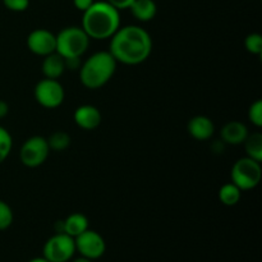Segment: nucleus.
Segmentation results:
<instances>
[{"mask_svg": "<svg viewBox=\"0 0 262 262\" xmlns=\"http://www.w3.org/2000/svg\"><path fill=\"white\" fill-rule=\"evenodd\" d=\"M152 51V38L145 28L130 25L118 28L110 37L109 53L117 63L138 66L147 60Z\"/></svg>", "mask_w": 262, "mask_h": 262, "instance_id": "f257e3e1", "label": "nucleus"}, {"mask_svg": "<svg viewBox=\"0 0 262 262\" xmlns=\"http://www.w3.org/2000/svg\"><path fill=\"white\" fill-rule=\"evenodd\" d=\"M82 30L90 38L106 40L120 27V13L117 8L104 0L95 2L82 15Z\"/></svg>", "mask_w": 262, "mask_h": 262, "instance_id": "f03ea898", "label": "nucleus"}, {"mask_svg": "<svg viewBox=\"0 0 262 262\" xmlns=\"http://www.w3.org/2000/svg\"><path fill=\"white\" fill-rule=\"evenodd\" d=\"M117 60L109 51L95 53L79 67L81 83L89 90L101 89L114 76Z\"/></svg>", "mask_w": 262, "mask_h": 262, "instance_id": "7ed1b4c3", "label": "nucleus"}, {"mask_svg": "<svg viewBox=\"0 0 262 262\" xmlns=\"http://www.w3.org/2000/svg\"><path fill=\"white\" fill-rule=\"evenodd\" d=\"M55 37V51L64 59H81L89 49L91 40L82 27L77 26L63 28Z\"/></svg>", "mask_w": 262, "mask_h": 262, "instance_id": "20e7f679", "label": "nucleus"}, {"mask_svg": "<svg viewBox=\"0 0 262 262\" xmlns=\"http://www.w3.org/2000/svg\"><path fill=\"white\" fill-rule=\"evenodd\" d=\"M261 163L248 156L238 159L230 171L232 183H234L242 192L256 188L261 182Z\"/></svg>", "mask_w": 262, "mask_h": 262, "instance_id": "39448f33", "label": "nucleus"}, {"mask_svg": "<svg viewBox=\"0 0 262 262\" xmlns=\"http://www.w3.org/2000/svg\"><path fill=\"white\" fill-rule=\"evenodd\" d=\"M76 252L74 238L66 233H56L43 245L42 256L50 262H68Z\"/></svg>", "mask_w": 262, "mask_h": 262, "instance_id": "423d86ee", "label": "nucleus"}, {"mask_svg": "<svg viewBox=\"0 0 262 262\" xmlns=\"http://www.w3.org/2000/svg\"><path fill=\"white\" fill-rule=\"evenodd\" d=\"M33 96L37 104L45 109H55L63 104L66 91L58 79L43 78L35 86Z\"/></svg>", "mask_w": 262, "mask_h": 262, "instance_id": "0eeeda50", "label": "nucleus"}, {"mask_svg": "<svg viewBox=\"0 0 262 262\" xmlns=\"http://www.w3.org/2000/svg\"><path fill=\"white\" fill-rule=\"evenodd\" d=\"M50 148L48 141L42 136H33L23 142L19 150V159L27 168H37L49 158Z\"/></svg>", "mask_w": 262, "mask_h": 262, "instance_id": "6e6552de", "label": "nucleus"}, {"mask_svg": "<svg viewBox=\"0 0 262 262\" xmlns=\"http://www.w3.org/2000/svg\"><path fill=\"white\" fill-rule=\"evenodd\" d=\"M74 243H76V251H78L79 255L90 260L100 258L106 250V243L101 234L91 230L90 228L74 238Z\"/></svg>", "mask_w": 262, "mask_h": 262, "instance_id": "1a4fd4ad", "label": "nucleus"}, {"mask_svg": "<svg viewBox=\"0 0 262 262\" xmlns=\"http://www.w3.org/2000/svg\"><path fill=\"white\" fill-rule=\"evenodd\" d=\"M27 48L31 53L38 56H46L55 53L56 37L45 28H36L27 37Z\"/></svg>", "mask_w": 262, "mask_h": 262, "instance_id": "9d476101", "label": "nucleus"}, {"mask_svg": "<svg viewBox=\"0 0 262 262\" xmlns=\"http://www.w3.org/2000/svg\"><path fill=\"white\" fill-rule=\"evenodd\" d=\"M73 120L84 130H94L101 124V113L94 105H81L74 110Z\"/></svg>", "mask_w": 262, "mask_h": 262, "instance_id": "9b49d317", "label": "nucleus"}, {"mask_svg": "<svg viewBox=\"0 0 262 262\" xmlns=\"http://www.w3.org/2000/svg\"><path fill=\"white\" fill-rule=\"evenodd\" d=\"M187 130L189 136L196 141H207L212 137L215 132V124L209 117L196 115L191 118L187 124Z\"/></svg>", "mask_w": 262, "mask_h": 262, "instance_id": "f8f14e48", "label": "nucleus"}, {"mask_svg": "<svg viewBox=\"0 0 262 262\" xmlns=\"http://www.w3.org/2000/svg\"><path fill=\"white\" fill-rule=\"evenodd\" d=\"M248 135L250 133H248V129L245 123L238 122V120H232V122H228L223 127L222 141L225 145H243Z\"/></svg>", "mask_w": 262, "mask_h": 262, "instance_id": "ddd939ff", "label": "nucleus"}, {"mask_svg": "<svg viewBox=\"0 0 262 262\" xmlns=\"http://www.w3.org/2000/svg\"><path fill=\"white\" fill-rule=\"evenodd\" d=\"M41 69H42V74L45 78L58 79L66 72V60L55 51V53L43 56Z\"/></svg>", "mask_w": 262, "mask_h": 262, "instance_id": "4468645a", "label": "nucleus"}, {"mask_svg": "<svg viewBox=\"0 0 262 262\" xmlns=\"http://www.w3.org/2000/svg\"><path fill=\"white\" fill-rule=\"evenodd\" d=\"M61 224H63V233L71 235L72 238L78 237L84 230L89 229V219L81 212H73L68 215L66 219L61 220Z\"/></svg>", "mask_w": 262, "mask_h": 262, "instance_id": "2eb2a0df", "label": "nucleus"}, {"mask_svg": "<svg viewBox=\"0 0 262 262\" xmlns=\"http://www.w3.org/2000/svg\"><path fill=\"white\" fill-rule=\"evenodd\" d=\"M128 9L140 22H150L158 13V7L154 0H135Z\"/></svg>", "mask_w": 262, "mask_h": 262, "instance_id": "dca6fc26", "label": "nucleus"}, {"mask_svg": "<svg viewBox=\"0 0 262 262\" xmlns=\"http://www.w3.org/2000/svg\"><path fill=\"white\" fill-rule=\"evenodd\" d=\"M245 145L246 154L248 158L261 163L262 161V135L260 132H255L252 135H248L246 141L243 142Z\"/></svg>", "mask_w": 262, "mask_h": 262, "instance_id": "f3484780", "label": "nucleus"}, {"mask_svg": "<svg viewBox=\"0 0 262 262\" xmlns=\"http://www.w3.org/2000/svg\"><path fill=\"white\" fill-rule=\"evenodd\" d=\"M241 197H242V191L232 182L220 187L219 201L225 206H235L241 201Z\"/></svg>", "mask_w": 262, "mask_h": 262, "instance_id": "a211bd4d", "label": "nucleus"}, {"mask_svg": "<svg viewBox=\"0 0 262 262\" xmlns=\"http://www.w3.org/2000/svg\"><path fill=\"white\" fill-rule=\"evenodd\" d=\"M48 141V145L50 151H66L67 148L71 146V136L67 132H63V130H56V132L51 133L49 136V138H46Z\"/></svg>", "mask_w": 262, "mask_h": 262, "instance_id": "6ab92c4d", "label": "nucleus"}, {"mask_svg": "<svg viewBox=\"0 0 262 262\" xmlns=\"http://www.w3.org/2000/svg\"><path fill=\"white\" fill-rule=\"evenodd\" d=\"M13 147V138L9 130L0 125V164L4 163L10 155Z\"/></svg>", "mask_w": 262, "mask_h": 262, "instance_id": "aec40b11", "label": "nucleus"}, {"mask_svg": "<svg viewBox=\"0 0 262 262\" xmlns=\"http://www.w3.org/2000/svg\"><path fill=\"white\" fill-rule=\"evenodd\" d=\"M245 48L252 55H261L262 54V36L260 33H250L245 40Z\"/></svg>", "mask_w": 262, "mask_h": 262, "instance_id": "412c9836", "label": "nucleus"}, {"mask_svg": "<svg viewBox=\"0 0 262 262\" xmlns=\"http://www.w3.org/2000/svg\"><path fill=\"white\" fill-rule=\"evenodd\" d=\"M14 215L12 209L5 201L0 200V230H5L12 225Z\"/></svg>", "mask_w": 262, "mask_h": 262, "instance_id": "4be33fe9", "label": "nucleus"}, {"mask_svg": "<svg viewBox=\"0 0 262 262\" xmlns=\"http://www.w3.org/2000/svg\"><path fill=\"white\" fill-rule=\"evenodd\" d=\"M248 120L252 123L255 127L261 128L262 127V101L261 100H256L252 102L248 109Z\"/></svg>", "mask_w": 262, "mask_h": 262, "instance_id": "5701e85b", "label": "nucleus"}, {"mask_svg": "<svg viewBox=\"0 0 262 262\" xmlns=\"http://www.w3.org/2000/svg\"><path fill=\"white\" fill-rule=\"evenodd\" d=\"M3 4L12 12H25L30 5V0H3Z\"/></svg>", "mask_w": 262, "mask_h": 262, "instance_id": "b1692460", "label": "nucleus"}, {"mask_svg": "<svg viewBox=\"0 0 262 262\" xmlns=\"http://www.w3.org/2000/svg\"><path fill=\"white\" fill-rule=\"evenodd\" d=\"M106 2L112 4L114 8H117L120 12L123 9H128L135 0H106Z\"/></svg>", "mask_w": 262, "mask_h": 262, "instance_id": "393cba45", "label": "nucleus"}, {"mask_svg": "<svg viewBox=\"0 0 262 262\" xmlns=\"http://www.w3.org/2000/svg\"><path fill=\"white\" fill-rule=\"evenodd\" d=\"M95 3V0H73V5L76 9H78L79 12L83 13L84 10L89 9L92 4Z\"/></svg>", "mask_w": 262, "mask_h": 262, "instance_id": "a878e982", "label": "nucleus"}, {"mask_svg": "<svg viewBox=\"0 0 262 262\" xmlns=\"http://www.w3.org/2000/svg\"><path fill=\"white\" fill-rule=\"evenodd\" d=\"M8 113H9V105L5 101H3V100H0V119L7 117Z\"/></svg>", "mask_w": 262, "mask_h": 262, "instance_id": "bb28decb", "label": "nucleus"}, {"mask_svg": "<svg viewBox=\"0 0 262 262\" xmlns=\"http://www.w3.org/2000/svg\"><path fill=\"white\" fill-rule=\"evenodd\" d=\"M73 262H92V260H90V258H86V257H83V256H81V257L74 258Z\"/></svg>", "mask_w": 262, "mask_h": 262, "instance_id": "cd10ccee", "label": "nucleus"}, {"mask_svg": "<svg viewBox=\"0 0 262 262\" xmlns=\"http://www.w3.org/2000/svg\"><path fill=\"white\" fill-rule=\"evenodd\" d=\"M28 262H50L49 260H46L45 257H36V258H32V260L31 261H28Z\"/></svg>", "mask_w": 262, "mask_h": 262, "instance_id": "c85d7f7f", "label": "nucleus"}]
</instances>
